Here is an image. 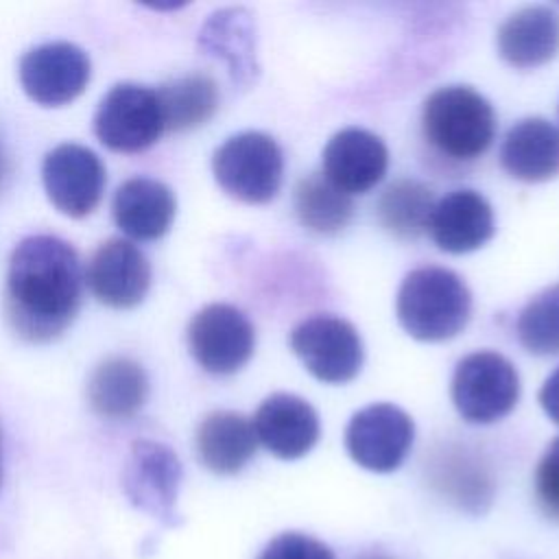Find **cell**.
I'll return each instance as SVG.
<instances>
[{
  "mask_svg": "<svg viewBox=\"0 0 559 559\" xmlns=\"http://www.w3.org/2000/svg\"><path fill=\"white\" fill-rule=\"evenodd\" d=\"M539 404L546 415L559 424V367L546 378L544 386L539 389Z\"/></svg>",
  "mask_w": 559,
  "mask_h": 559,
  "instance_id": "cell-30",
  "label": "cell"
},
{
  "mask_svg": "<svg viewBox=\"0 0 559 559\" xmlns=\"http://www.w3.org/2000/svg\"><path fill=\"white\" fill-rule=\"evenodd\" d=\"M255 439L277 459H299L308 454L321 432L317 411L299 395L273 393L253 415Z\"/></svg>",
  "mask_w": 559,
  "mask_h": 559,
  "instance_id": "cell-14",
  "label": "cell"
},
{
  "mask_svg": "<svg viewBox=\"0 0 559 559\" xmlns=\"http://www.w3.org/2000/svg\"><path fill=\"white\" fill-rule=\"evenodd\" d=\"M0 485H2V435H0Z\"/></svg>",
  "mask_w": 559,
  "mask_h": 559,
  "instance_id": "cell-33",
  "label": "cell"
},
{
  "mask_svg": "<svg viewBox=\"0 0 559 559\" xmlns=\"http://www.w3.org/2000/svg\"><path fill=\"white\" fill-rule=\"evenodd\" d=\"M22 90L41 107H61L79 98L92 76L83 48L70 41H48L22 55L17 66Z\"/></svg>",
  "mask_w": 559,
  "mask_h": 559,
  "instance_id": "cell-11",
  "label": "cell"
},
{
  "mask_svg": "<svg viewBox=\"0 0 559 559\" xmlns=\"http://www.w3.org/2000/svg\"><path fill=\"white\" fill-rule=\"evenodd\" d=\"M402 328L417 341H448L469 321L472 295L465 282L443 266L411 271L395 301Z\"/></svg>",
  "mask_w": 559,
  "mask_h": 559,
  "instance_id": "cell-2",
  "label": "cell"
},
{
  "mask_svg": "<svg viewBox=\"0 0 559 559\" xmlns=\"http://www.w3.org/2000/svg\"><path fill=\"white\" fill-rule=\"evenodd\" d=\"M502 168L520 181H546L559 173V129L546 118L515 122L500 146Z\"/></svg>",
  "mask_w": 559,
  "mask_h": 559,
  "instance_id": "cell-18",
  "label": "cell"
},
{
  "mask_svg": "<svg viewBox=\"0 0 559 559\" xmlns=\"http://www.w3.org/2000/svg\"><path fill=\"white\" fill-rule=\"evenodd\" d=\"M441 491L450 496L461 509L478 513L491 500V483L483 469L472 465L469 461H452L443 465L437 474Z\"/></svg>",
  "mask_w": 559,
  "mask_h": 559,
  "instance_id": "cell-27",
  "label": "cell"
},
{
  "mask_svg": "<svg viewBox=\"0 0 559 559\" xmlns=\"http://www.w3.org/2000/svg\"><path fill=\"white\" fill-rule=\"evenodd\" d=\"M157 92L138 83L114 85L98 103L94 133L116 153H142L164 133Z\"/></svg>",
  "mask_w": 559,
  "mask_h": 559,
  "instance_id": "cell-6",
  "label": "cell"
},
{
  "mask_svg": "<svg viewBox=\"0 0 559 559\" xmlns=\"http://www.w3.org/2000/svg\"><path fill=\"white\" fill-rule=\"evenodd\" d=\"M181 476V463L168 445L140 439L129 450L122 489L135 509L159 520L164 526H177L181 522L177 513Z\"/></svg>",
  "mask_w": 559,
  "mask_h": 559,
  "instance_id": "cell-7",
  "label": "cell"
},
{
  "mask_svg": "<svg viewBox=\"0 0 559 559\" xmlns=\"http://www.w3.org/2000/svg\"><path fill=\"white\" fill-rule=\"evenodd\" d=\"M520 397V378L511 360L496 352H474L459 360L452 376V402L469 424L507 417Z\"/></svg>",
  "mask_w": 559,
  "mask_h": 559,
  "instance_id": "cell-5",
  "label": "cell"
},
{
  "mask_svg": "<svg viewBox=\"0 0 559 559\" xmlns=\"http://www.w3.org/2000/svg\"><path fill=\"white\" fill-rule=\"evenodd\" d=\"M535 496L542 511L559 522V437L546 448L537 463Z\"/></svg>",
  "mask_w": 559,
  "mask_h": 559,
  "instance_id": "cell-28",
  "label": "cell"
},
{
  "mask_svg": "<svg viewBox=\"0 0 559 559\" xmlns=\"http://www.w3.org/2000/svg\"><path fill=\"white\" fill-rule=\"evenodd\" d=\"M105 166L100 157L76 142L50 148L41 162V181L50 203L70 218L92 214L105 192Z\"/></svg>",
  "mask_w": 559,
  "mask_h": 559,
  "instance_id": "cell-10",
  "label": "cell"
},
{
  "mask_svg": "<svg viewBox=\"0 0 559 559\" xmlns=\"http://www.w3.org/2000/svg\"><path fill=\"white\" fill-rule=\"evenodd\" d=\"M212 173L229 197L260 205L280 192L284 155L271 135L245 131L231 135L214 151Z\"/></svg>",
  "mask_w": 559,
  "mask_h": 559,
  "instance_id": "cell-4",
  "label": "cell"
},
{
  "mask_svg": "<svg viewBox=\"0 0 559 559\" xmlns=\"http://www.w3.org/2000/svg\"><path fill=\"white\" fill-rule=\"evenodd\" d=\"M389 166L384 142L358 127H347L330 138L323 148V175L343 192L365 194L382 181Z\"/></svg>",
  "mask_w": 559,
  "mask_h": 559,
  "instance_id": "cell-15",
  "label": "cell"
},
{
  "mask_svg": "<svg viewBox=\"0 0 559 559\" xmlns=\"http://www.w3.org/2000/svg\"><path fill=\"white\" fill-rule=\"evenodd\" d=\"M197 454L201 463L221 476L240 472L255 454L253 424L234 411H214L197 428Z\"/></svg>",
  "mask_w": 559,
  "mask_h": 559,
  "instance_id": "cell-21",
  "label": "cell"
},
{
  "mask_svg": "<svg viewBox=\"0 0 559 559\" xmlns=\"http://www.w3.org/2000/svg\"><path fill=\"white\" fill-rule=\"evenodd\" d=\"M295 214L304 227L328 236L341 231L349 223L354 201L323 173H312L295 188Z\"/></svg>",
  "mask_w": 559,
  "mask_h": 559,
  "instance_id": "cell-24",
  "label": "cell"
},
{
  "mask_svg": "<svg viewBox=\"0 0 559 559\" xmlns=\"http://www.w3.org/2000/svg\"><path fill=\"white\" fill-rule=\"evenodd\" d=\"M518 338L535 356L559 354V284L535 295L518 317Z\"/></svg>",
  "mask_w": 559,
  "mask_h": 559,
  "instance_id": "cell-26",
  "label": "cell"
},
{
  "mask_svg": "<svg viewBox=\"0 0 559 559\" xmlns=\"http://www.w3.org/2000/svg\"><path fill=\"white\" fill-rule=\"evenodd\" d=\"M85 273L70 242L50 234L20 240L9 258L2 310L9 328L26 343L59 338L83 301Z\"/></svg>",
  "mask_w": 559,
  "mask_h": 559,
  "instance_id": "cell-1",
  "label": "cell"
},
{
  "mask_svg": "<svg viewBox=\"0 0 559 559\" xmlns=\"http://www.w3.org/2000/svg\"><path fill=\"white\" fill-rule=\"evenodd\" d=\"M493 212L476 190H452L430 214L428 234L441 251L469 253L493 236Z\"/></svg>",
  "mask_w": 559,
  "mask_h": 559,
  "instance_id": "cell-16",
  "label": "cell"
},
{
  "mask_svg": "<svg viewBox=\"0 0 559 559\" xmlns=\"http://www.w3.org/2000/svg\"><path fill=\"white\" fill-rule=\"evenodd\" d=\"M426 140L452 159L480 157L496 138V114L485 96L467 85L432 92L421 111Z\"/></svg>",
  "mask_w": 559,
  "mask_h": 559,
  "instance_id": "cell-3",
  "label": "cell"
},
{
  "mask_svg": "<svg viewBox=\"0 0 559 559\" xmlns=\"http://www.w3.org/2000/svg\"><path fill=\"white\" fill-rule=\"evenodd\" d=\"M358 559H391V557H384V555H362Z\"/></svg>",
  "mask_w": 559,
  "mask_h": 559,
  "instance_id": "cell-32",
  "label": "cell"
},
{
  "mask_svg": "<svg viewBox=\"0 0 559 559\" xmlns=\"http://www.w3.org/2000/svg\"><path fill=\"white\" fill-rule=\"evenodd\" d=\"M432 207V194L424 183L415 179H397L382 190L378 199V218L395 238L415 240L428 231Z\"/></svg>",
  "mask_w": 559,
  "mask_h": 559,
  "instance_id": "cell-25",
  "label": "cell"
},
{
  "mask_svg": "<svg viewBox=\"0 0 559 559\" xmlns=\"http://www.w3.org/2000/svg\"><path fill=\"white\" fill-rule=\"evenodd\" d=\"M253 347L255 330L247 314L231 304H210L190 319L188 349L207 373H236L249 362Z\"/></svg>",
  "mask_w": 559,
  "mask_h": 559,
  "instance_id": "cell-8",
  "label": "cell"
},
{
  "mask_svg": "<svg viewBox=\"0 0 559 559\" xmlns=\"http://www.w3.org/2000/svg\"><path fill=\"white\" fill-rule=\"evenodd\" d=\"M498 52L513 68H537L559 52V15L548 7H524L498 28Z\"/></svg>",
  "mask_w": 559,
  "mask_h": 559,
  "instance_id": "cell-19",
  "label": "cell"
},
{
  "mask_svg": "<svg viewBox=\"0 0 559 559\" xmlns=\"http://www.w3.org/2000/svg\"><path fill=\"white\" fill-rule=\"evenodd\" d=\"M164 129L190 131L205 124L218 107V87L207 74H183L157 90Z\"/></svg>",
  "mask_w": 559,
  "mask_h": 559,
  "instance_id": "cell-23",
  "label": "cell"
},
{
  "mask_svg": "<svg viewBox=\"0 0 559 559\" xmlns=\"http://www.w3.org/2000/svg\"><path fill=\"white\" fill-rule=\"evenodd\" d=\"M177 201L173 190L151 177H131L118 186L111 214L116 225L135 240L162 238L175 218Z\"/></svg>",
  "mask_w": 559,
  "mask_h": 559,
  "instance_id": "cell-17",
  "label": "cell"
},
{
  "mask_svg": "<svg viewBox=\"0 0 559 559\" xmlns=\"http://www.w3.org/2000/svg\"><path fill=\"white\" fill-rule=\"evenodd\" d=\"M290 347L321 382H349L362 367V341L356 328L341 317L317 314L304 319L290 332Z\"/></svg>",
  "mask_w": 559,
  "mask_h": 559,
  "instance_id": "cell-9",
  "label": "cell"
},
{
  "mask_svg": "<svg viewBox=\"0 0 559 559\" xmlns=\"http://www.w3.org/2000/svg\"><path fill=\"white\" fill-rule=\"evenodd\" d=\"M415 439L413 419L393 404L380 402L358 411L345 430L349 456L365 469L386 474L402 465Z\"/></svg>",
  "mask_w": 559,
  "mask_h": 559,
  "instance_id": "cell-12",
  "label": "cell"
},
{
  "mask_svg": "<svg viewBox=\"0 0 559 559\" xmlns=\"http://www.w3.org/2000/svg\"><path fill=\"white\" fill-rule=\"evenodd\" d=\"M258 559H334V552L323 542L290 531L273 537Z\"/></svg>",
  "mask_w": 559,
  "mask_h": 559,
  "instance_id": "cell-29",
  "label": "cell"
},
{
  "mask_svg": "<svg viewBox=\"0 0 559 559\" xmlns=\"http://www.w3.org/2000/svg\"><path fill=\"white\" fill-rule=\"evenodd\" d=\"M148 376L144 367L129 356H109L100 360L87 380V402L105 419L133 417L146 402Z\"/></svg>",
  "mask_w": 559,
  "mask_h": 559,
  "instance_id": "cell-20",
  "label": "cell"
},
{
  "mask_svg": "<svg viewBox=\"0 0 559 559\" xmlns=\"http://www.w3.org/2000/svg\"><path fill=\"white\" fill-rule=\"evenodd\" d=\"M85 284L100 304L127 310L146 297L151 288V264L133 242L109 238L92 253L85 269Z\"/></svg>",
  "mask_w": 559,
  "mask_h": 559,
  "instance_id": "cell-13",
  "label": "cell"
},
{
  "mask_svg": "<svg viewBox=\"0 0 559 559\" xmlns=\"http://www.w3.org/2000/svg\"><path fill=\"white\" fill-rule=\"evenodd\" d=\"M11 173H13V164H11V155L7 151V144L0 138V194L7 190L9 181H11Z\"/></svg>",
  "mask_w": 559,
  "mask_h": 559,
  "instance_id": "cell-31",
  "label": "cell"
},
{
  "mask_svg": "<svg viewBox=\"0 0 559 559\" xmlns=\"http://www.w3.org/2000/svg\"><path fill=\"white\" fill-rule=\"evenodd\" d=\"M199 46L229 63L231 76L238 83H249L255 74L253 28L251 17L242 9H225L214 13L199 35Z\"/></svg>",
  "mask_w": 559,
  "mask_h": 559,
  "instance_id": "cell-22",
  "label": "cell"
}]
</instances>
